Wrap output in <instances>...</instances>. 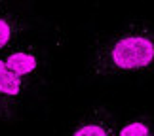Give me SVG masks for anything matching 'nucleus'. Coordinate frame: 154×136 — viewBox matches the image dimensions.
<instances>
[{
  "label": "nucleus",
  "mask_w": 154,
  "mask_h": 136,
  "mask_svg": "<svg viewBox=\"0 0 154 136\" xmlns=\"http://www.w3.org/2000/svg\"><path fill=\"white\" fill-rule=\"evenodd\" d=\"M154 72V23L141 21L101 38L91 51L90 74L116 78Z\"/></svg>",
  "instance_id": "f257e3e1"
},
{
  "label": "nucleus",
  "mask_w": 154,
  "mask_h": 136,
  "mask_svg": "<svg viewBox=\"0 0 154 136\" xmlns=\"http://www.w3.org/2000/svg\"><path fill=\"white\" fill-rule=\"evenodd\" d=\"M34 83L11 72L0 57V121H14L19 115Z\"/></svg>",
  "instance_id": "f03ea898"
},
{
  "label": "nucleus",
  "mask_w": 154,
  "mask_h": 136,
  "mask_svg": "<svg viewBox=\"0 0 154 136\" xmlns=\"http://www.w3.org/2000/svg\"><path fill=\"white\" fill-rule=\"evenodd\" d=\"M4 62L11 72L25 80L36 81V74L42 70L44 61H42V51L36 45L31 44H21L15 45L8 51V55L4 57Z\"/></svg>",
  "instance_id": "7ed1b4c3"
},
{
  "label": "nucleus",
  "mask_w": 154,
  "mask_h": 136,
  "mask_svg": "<svg viewBox=\"0 0 154 136\" xmlns=\"http://www.w3.org/2000/svg\"><path fill=\"white\" fill-rule=\"evenodd\" d=\"M29 28V21L10 10H0V49L10 47Z\"/></svg>",
  "instance_id": "20e7f679"
},
{
  "label": "nucleus",
  "mask_w": 154,
  "mask_h": 136,
  "mask_svg": "<svg viewBox=\"0 0 154 136\" xmlns=\"http://www.w3.org/2000/svg\"><path fill=\"white\" fill-rule=\"evenodd\" d=\"M70 136H112V129L101 119H86L74 129Z\"/></svg>",
  "instance_id": "39448f33"
},
{
  "label": "nucleus",
  "mask_w": 154,
  "mask_h": 136,
  "mask_svg": "<svg viewBox=\"0 0 154 136\" xmlns=\"http://www.w3.org/2000/svg\"><path fill=\"white\" fill-rule=\"evenodd\" d=\"M118 136H152V131L145 121H131L120 129Z\"/></svg>",
  "instance_id": "423d86ee"
}]
</instances>
